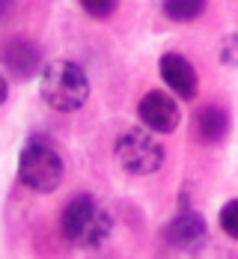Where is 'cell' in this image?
Returning <instances> with one entry per match:
<instances>
[{"instance_id": "6", "label": "cell", "mask_w": 238, "mask_h": 259, "mask_svg": "<svg viewBox=\"0 0 238 259\" xmlns=\"http://www.w3.org/2000/svg\"><path fill=\"white\" fill-rule=\"evenodd\" d=\"M0 60H3V75H9V78L15 80H30L36 78V75H42L45 72V60H42V48L33 42V39H27V36H12V39H6V45H3V51H0Z\"/></svg>"}, {"instance_id": "7", "label": "cell", "mask_w": 238, "mask_h": 259, "mask_svg": "<svg viewBox=\"0 0 238 259\" xmlns=\"http://www.w3.org/2000/svg\"><path fill=\"white\" fill-rule=\"evenodd\" d=\"M137 116H140L143 128L152 134H173L182 122V107L173 96H167L161 90H149L137 102Z\"/></svg>"}, {"instance_id": "10", "label": "cell", "mask_w": 238, "mask_h": 259, "mask_svg": "<svg viewBox=\"0 0 238 259\" xmlns=\"http://www.w3.org/2000/svg\"><path fill=\"white\" fill-rule=\"evenodd\" d=\"M161 12L173 24H191L206 12V0H167L161 3Z\"/></svg>"}, {"instance_id": "1", "label": "cell", "mask_w": 238, "mask_h": 259, "mask_svg": "<svg viewBox=\"0 0 238 259\" xmlns=\"http://www.w3.org/2000/svg\"><path fill=\"white\" fill-rule=\"evenodd\" d=\"M63 238L78 250H99L113 233V218L92 194L72 197L60 218Z\"/></svg>"}, {"instance_id": "5", "label": "cell", "mask_w": 238, "mask_h": 259, "mask_svg": "<svg viewBox=\"0 0 238 259\" xmlns=\"http://www.w3.org/2000/svg\"><path fill=\"white\" fill-rule=\"evenodd\" d=\"M161 238L164 244H170L173 250H182V253H194L206 244L209 238V224L206 218L197 211V208L182 206L164 227H161Z\"/></svg>"}, {"instance_id": "11", "label": "cell", "mask_w": 238, "mask_h": 259, "mask_svg": "<svg viewBox=\"0 0 238 259\" xmlns=\"http://www.w3.org/2000/svg\"><path fill=\"white\" fill-rule=\"evenodd\" d=\"M217 224H220V230L229 235V238H235L238 241V197L235 200H226L220 211H217Z\"/></svg>"}, {"instance_id": "2", "label": "cell", "mask_w": 238, "mask_h": 259, "mask_svg": "<svg viewBox=\"0 0 238 259\" xmlns=\"http://www.w3.org/2000/svg\"><path fill=\"white\" fill-rule=\"evenodd\" d=\"M66 176V161L48 134H33L18 155V179L33 194H54Z\"/></svg>"}, {"instance_id": "9", "label": "cell", "mask_w": 238, "mask_h": 259, "mask_svg": "<svg viewBox=\"0 0 238 259\" xmlns=\"http://www.w3.org/2000/svg\"><path fill=\"white\" fill-rule=\"evenodd\" d=\"M194 134L203 146H217L229 134V113L220 104H203L194 113Z\"/></svg>"}, {"instance_id": "12", "label": "cell", "mask_w": 238, "mask_h": 259, "mask_svg": "<svg viewBox=\"0 0 238 259\" xmlns=\"http://www.w3.org/2000/svg\"><path fill=\"white\" fill-rule=\"evenodd\" d=\"M80 9H83L89 18H96V21H107V18L119 9V3H113V0H86V3H80Z\"/></svg>"}, {"instance_id": "13", "label": "cell", "mask_w": 238, "mask_h": 259, "mask_svg": "<svg viewBox=\"0 0 238 259\" xmlns=\"http://www.w3.org/2000/svg\"><path fill=\"white\" fill-rule=\"evenodd\" d=\"M220 63L229 66V69H238V33L223 36V42H220Z\"/></svg>"}, {"instance_id": "3", "label": "cell", "mask_w": 238, "mask_h": 259, "mask_svg": "<svg viewBox=\"0 0 238 259\" xmlns=\"http://www.w3.org/2000/svg\"><path fill=\"white\" fill-rule=\"evenodd\" d=\"M39 96L57 113H75L89 99V78L72 60H51L39 75Z\"/></svg>"}, {"instance_id": "14", "label": "cell", "mask_w": 238, "mask_h": 259, "mask_svg": "<svg viewBox=\"0 0 238 259\" xmlns=\"http://www.w3.org/2000/svg\"><path fill=\"white\" fill-rule=\"evenodd\" d=\"M6 99H9V75L0 78V104H6Z\"/></svg>"}, {"instance_id": "4", "label": "cell", "mask_w": 238, "mask_h": 259, "mask_svg": "<svg viewBox=\"0 0 238 259\" xmlns=\"http://www.w3.org/2000/svg\"><path fill=\"white\" fill-rule=\"evenodd\" d=\"M113 161L128 176H152L164 167V146L146 128H125L113 143Z\"/></svg>"}, {"instance_id": "8", "label": "cell", "mask_w": 238, "mask_h": 259, "mask_svg": "<svg viewBox=\"0 0 238 259\" xmlns=\"http://www.w3.org/2000/svg\"><path fill=\"white\" fill-rule=\"evenodd\" d=\"M158 75L167 83V90L176 93L182 102L197 99V93H200V75H197V69H194V63L187 57H182V54H176V51L161 54Z\"/></svg>"}]
</instances>
